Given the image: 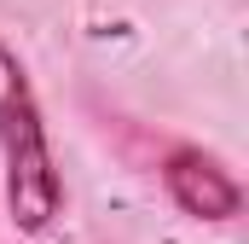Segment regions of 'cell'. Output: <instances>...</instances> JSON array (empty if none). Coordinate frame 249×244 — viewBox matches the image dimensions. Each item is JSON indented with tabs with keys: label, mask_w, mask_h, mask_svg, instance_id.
Masks as SVG:
<instances>
[{
	"label": "cell",
	"mask_w": 249,
	"mask_h": 244,
	"mask_svg": "<svg viewBox=\"0 0 249 244\" xmlns=\"http://www.w3.org/2000/svg\"><path fill=\"white\" fill-rule=\"evenodd\" d=\"M0 192L18 233H47L64 215V181L47 140V111L12 47H0Z\"/></svg>",
	"instance_id": "6da1fadb"
},
{
	"label": "cell",
	"mask_w": 249,
	"mask_h": 244,
	"mask_svg": "<svg viewBox=\"0 0 249 244\" xmlns=\"http://www.w3.org/2000/svg\"><path fill=\"white\" fill-rule=\"evenodd\" d=\"M157 181L168 192V203L191 215V221H232L238 209H244V186L238 175L214 157V151H203V145H168L162 151V163H157Z\"/></svg>",
	"instance_id": "7a4b0ae2"
}]
</instances>
